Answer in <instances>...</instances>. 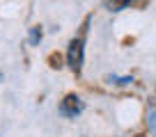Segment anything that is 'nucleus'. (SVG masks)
<instances>
[{"label":"nucleus","mask_w":156,"mask_h":137,"mask_svg":"<svg viewBox=\"0 0 156 137\" xmlns=\"http://www.w3.org/2000/svg\"><path fill=\"white\" fill-rule=\"evenodd\" d=\"M147 123H149V130H151V135L156 137V108L149 112V119H147Z\"/></svg>","instance_id":"4"},{"label":"nucleus","mask_w":156,"mask_h":137,"mask_svg":"<svg viewBox=\"0 0 156 137\" xmlns=\"http://www.w3.org/2000/svg\"><path fill=\"white\" fill-rule=\"evenodd\" d=\"M103 5H106L110 12H119V9H124V7H131V2L124 0V2H103Z\"/></svg>","instance_id":"3"},{"label":"nucleus","mask_w":156,"mask_h":137,"mask_svg":"<svg viewBox=\"0 0 156 137\" xmlns=\"http://www.w3.org/2000/svg\"><path fill=\"white\" fill-rule=\"evenodd\" d=\"M39 39H41V30L32 28V30H30V44H39Z\"/></svg>","instance_id":"6"},{"label":"nucleus","mask_w":156,"mask_h":137,"mask_svg":"<svg viewBox=\"0 0 156 137\" xmlns=\"http://www.w3.org/2000/svg\"><path fill=\"white\" fill-rule=\"evenodd\" d=\"M108 82H115V85H129V82H133V78H117V75H108Z\"/></svg>","instance_id":"5"},{"label":"nucleus","mask_w":156,"mask_h":137,"mask_svg":"<svg viewBox=\"0 0 156 137\" xmlns=\"http://www.w3.org/2000/svg\"><path fill=\"white\" fill-rule=\"evenodd\" d=\"M83 101H80V96H76V94H67V96L62 98V103H60V114L62 117H76V114L83 112Z\"/></svg>","instance_id":"2"},{"label":"nucleus","mask_w":156,"mask_h":137,"mask_svg":"<svg viewBox=\"0 0 156 137\" xmlns=\"http://www.w3.org/2000/svg\"><path fill=\"white\" fill-rule=\"evenodd\" d=\"M83 62H85V30H83V34H80V37L71 39L69 50H67V64L71 66L73 73H80Z\"/></svg>","instance_id":"1"}]
</instances>
